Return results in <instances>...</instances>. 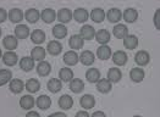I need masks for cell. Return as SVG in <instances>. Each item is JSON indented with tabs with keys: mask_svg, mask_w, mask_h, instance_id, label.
Masks as SVG:
<instances>
[{
	"mask_svg": "<svg viewBox=\"0 0 160 117\" xmlns=\"http://www.w3.org/2000/svg\"><path fill=\"white\" fill-rule=\"evenodd\" d=\"M68 44H70V48L75 50H78V49H82L83 48V44H84V40L82 39L80 34H73L70 37V40H68Z\"/></svg>",
	"mask_w": 160,
	"mask_h": 117,
	"instance_id": "6da1fadb",
	"label": "cell"
},
{
	"mask_svg": "<svg viewBox=\"0 0 160 117\" xmlns=\"http://www.w3.org/2000/svg\"><path fill=\"white\" fill-rule=\"evenodd\" d=\"M80 104L84 110H91V109H93L94 105H95V99H94L93 95L86 94V95H83V96L81 98Z\"/></svg>",
	"mask_w": 160,
	"mask_h": 117,
	"instance_id": "7a4b0ae2",
	"label": "cell"
},
{
	"mask_svg": "<svg viewBox=\"0 0 160 117\" xmlns=\"http://www.w3.org/2000/svg\"><path fill=\"white\" fill-rule=\"evenodd\" d=\"M17 44H18V40L15 36H6L5 38L2 39V45L5 46V49H8L9 51H12L13 49L17 48Z\"/></svg>",
	"mask_w": 160,
	"mask_h": 117,
	"instance_id": "3957f363",
	"label": "cell"
},
{
	"mask_svg": "<svg viewBox=\"0 0 160 117\" xmlns=\"http://www.w3.org/2000/svg\"><path fill=\"white\" fill-rule=\"evenodd\" d=\"M121 78H122V73H121V71L119 68H116V67H112V68H110L109 71H108V80L112 84V83H118V82H120Z\"/></svg>",
	"mask_w": 160,
	"mask_h": 117,
	"instance_id": "277c9868",
	"label": "cell"
},
{
	"mask_svg": "<svg viewBox=\"0 0 160 117\" xmlns=\"http://www.w3.org/2000/svg\"><path fill=\"white\" fill-rule=\"evenodd\" d=\"M80 36L82 37L83 40H91L95 36V29L92 26H89V25H84V26L81 28Z\"/></svg>",
	"mask_w": 160,
	"mask_h": 117,
	"instance_id": "5b68a950",
	"label": "cell"
},
{
	"mask_svg": "<svg viewBox=\"0 0 160 117\" xmlns=\"http://www.w3.org/2000/svg\"><path fill=\"white\" fill-rule=\"evenodd\" d=\"M95 40L98 43H100L102 45H107L110 40V33L108 32L107 29H99L98 32H95V36H94Z\"/></svg>",
	"mask_w": 160,
	"mask_h": 117,
	"instance_id": "8992f818",
	"label": "cell"
},
{
	"mask_svg": "<svg viewBox=\"0 0 160 117\" xmlns=\"http://www.w3.org/2000/svg\"><path fill=\"white\" fill-rule=\"evenodd\" d=\"M56 17H58L59 22H61V25H65L72 20V12L68 9H61V10H59Z\"/></svg>",
	"mask_w": 160,
	"mask_h": 117,
	"instance_id": "52a82bcc",
	"label": "cell"
},
{
	"mask_svg": "<svg viewBox=\"0 0 160 117\" xmlns=\"http://www.w3.org/2000/svg\"><path fill=\"white\" fill-rule=\"evenodd\" d=\"M2 61L6 66H15L18 61L17 54L13 51H6L2 55Z\"/></svg>",
	"mask_w": 160,
	"mask_h": 117,
	"instance_id": "ba28073f",
	"label": "cell"
},
{
	"mask_svg": "<svg viewBox=\"0 0 160 117\" xmlns=\"http://www.w3.org/2000/svg\"><path fill=\"white\" fill-rule=\"evenodd\" d=\"M72 17H73L78 23H83V22H86V21L88 20L89 15H88V11L84 10L83 7H78V9L75 10V12L72 13Z\"/></svg>",
	"mask_w": 160,
	"mask_h": 117,
	"instance_id": "9c48e42d",
	"label": "cell"
},
{
	"mask_svg": "<svg viewBox=\"0 0 160 117\" xmlns=\"http://www.w3.org/2000/svg\"><path fill=\"white\" fill-rule=\"evenodd\" d=\"M122 17L127 23H133L134 21L138 18V12H137V10H134L133 7H128L123 11Z\"/></svg>",
	"mask_w": 160,
	"mask_h": 117,
	"instance_id": "30bf717a",
	"label": "cell"
},
{
	"mask_svg": "<svg viewBox=\"0 0 160 117\" xmlns=\"http://www.w3.org/2000/svg\"><path fill=\"white\" fill-rule=\"evenodd\" d=\"M47 49H48V52H49L50 55L56 56V55H59L60 52L62 51V45H61V43L58 41V40H52V41L48 43Z\"/></svg>",
	"mask_w": 160,
	"mask_h": 117,
	"instance_id": "8fae6325",
	"label": "cell"
},
{
	"mask_svg": "<svg viewBox=\"0 0 160 117\" xmlns=\"http://www.w3.org/2000/svg\"><path fill=\"white\" fill-rule=\"evenodd\" d=\"M78 60L80 59H78L77 52L73 51V50H70V51L65 52V55H64V62L67 66H75L78 62Z\"/></svg>",
	"mask_w": 160,
	"mask_h": 117,
	"instance_id": "7c38bea8",
	"label": "cell"
},
{
	"mask_svg": "<svg viewBox=\"0 0 160 117\" xmlns=\"http://www.w3.org/2000/svg\"><path fill=\"white\" fill-rule=\"evenodd\" d=\"M149 60H150V56H149V54H148L147 51H144V50L138 51L136 54V56H134L136 64L139 66H146L148 62H149Z\"/></svg>",
	"mask_w": 160,
	"mask_h": 117,
	"instance_id": "4fadbf2b",
	"label": "cell"
},
{
	"mask_svg": "<svg viewBox=\"0 0 160 117\" xmlns=\"http://www.w3.org/2000/svg\"><path fill=\"white\" fill-rule=\"evenodd\" d=\"M105 16H107L108 20H109L111 23H118L121 18H122V12H121L119 9L112 7V9H110V10L108 11V13Z\"/></svg>",
	"mask_w": 160,
	"mask_h": 117,
	"instance_id": "5bb4252c",
	"label": "cell"
},
{
	"mask_svg": "<svg viewBox=\"0 0 160 117\" xmlns=\"http://www.w3.org/2000/svg\"><path fill=\"white\" fill-rule=\"evenodd\" d=\"M123 45H125L126 49L133 50V49L137 48V45H138V38L134 34H128L127 37L123 38Z\"/></svg>",
	"mask_w": 160,
	"mask_h": 117,
	"instance_id": "9a60e30c",
	"label": "cell"
},
{
	"mask_svg": "<svg viewBox=\"0 0 160 117\" xmlns=\"http://www.w3.org/2000/svg\"><path fill=\"white\" fill-rule=\"evenodd\" d=\"M112 61L114 64L118 66H123L127 62V55L126 52L122 50H118L116 52L112 54Z\"/></svg>",
	"mask_w": 160,
	"mask_h": 117,
	"instance_id": "2e32d148",
	"label": "cell"
},
{
	"mask_svg": "<svg viewBox=\"0 0 160 117\" xmlns=\"http://www.w3.org/2000/svg\"><path fill=\"white\" fill-rule=\"evenodd\" d=\"M112 33H114V36L116 38L123 39L125 37L128 36V28L125 26V25H122V23H119V25H116V26L114 27Z\"/></svg>",
	"mask_w": 160,
	"mask_h": 117,
	"instance_id": "e0dca14e",
	"label": "cell"
},
{
	"mask_svg": "<svg viewBox=\"0 0 160 117\" xmlns=\"http://www.w3.org/2000/svg\"><path fill=\"white\" fill-rule=\"evenodd\" d=\"M40 18L45 22V23H52L56 18V12L53 9H44L40 13Z\"/></svg>",
	"mask_w": 160,
	"mask_h": 117,
	"instance_id": "ac0fdd59",
	"label": "cell"
},
{
	"mask_svg": "<svg viewBox=\"0 0 160 117\" xmlns=\"http://www.w3.org/2000/svg\"><path fill=\"white\" fill-rule=\"evenodd\" d=\"M78 59H80V61L83 64V65L89 66V65H93L94 60H95V56H94V54L92 51L86 50V51H83L82 54H81Z\"/></svg>",
	"mask_w": 160,
	"mask_h": 117,
	"instance_id": "d6986e66",
	"label": "cell"
},
{
	"mask_svg": "<svg viewBox=\"0 0 160 117\" xmlns=\"http://www.w3.org/2000/svg\"><path fill=\"white\" fill-rule=\"evenodd\" d=\"M29 36V28L26 25H18L15 28V37L17 39H26Z\"/></svg>",
	"mask_w": 160,
	"mask_h": 117,
	"instance_id": "ffe728a7",
	"label": "cell"
},
{
	"mask_svg": "<svg viewBox=\"0 0 160 117\" xmlns=\"http://www.w3.org/2000/svg\"><path fill=\"white\" fill-rule=\"evenodd\" d=\"M111 88H112V85H111V83L108 80L107 78H102V79H99L97 82V89L100 93H103V94L109 93L111 90Z\"/></svg>",
	"mask_w": 160,
	"mask_h": 117,
	"instance_id": "44dd1931",
	"label": "cell"
},
{
	"mask_svg": "<svg viewBox=\"0 0 160 117\" xmlns=\"http://www.w3.org/2000/svg\"><path fill=\"white\" fill-rule=\"evenodd\" d=\"M31 57L34 60V61H44L45 59V49H43L42 46H36L32 49V52H31Z\"/></svg>",
	"mask_w": 160,
	"mask_h": 117,
	"instance_id": "7402d4cb",
	"label": "cell"
},
{
	"mask_svg": "<svg viewBox=\"0 0 160 117\" xmlns=\"http://www.w3.org/2000/svg\"><path fill=\"white\" fill-rule=\"evenodd\" d=\"M52 72V66L49 62H47V61H40L38 66H37V73L42 76V77H45V76H48L49 73Z\"/></svg>",
	"mask_w": 160,
	"mask_h": 117,
	"instance_id": "603a6c76",
	"label": "cell"
},
{
	"mask_svg": "<svg viewBox=\"0 0 160 117\" xmlns=\"http://www.w3.org/2000/svg\"><path fill=\"white\" fill-rule=\"evenodd\" d=\"M20 67L22 68V71L29 72L34 67V60L32 57H29V56H25V57H22L20 60Z\"/></svg>",
	"mask_w": 160,
	"mask_h": 117,
	"instance_id": "cb8c5ba5",
	"label": "cell"
},
{
	"mask_svg": "<svg viewBox=\"0 0 160 117\" xmlns=\"http://www.w3.org/2000/svg\"><path fill=\"white\" fill-rule=\"evenodd\" d=\"M86 78L89 83H97L100 79V72L98 68H88V71L86 72Z\"/></svg>",
	"mask_w": 160,
	"mask_h": 117,
	"instance_id": "d4e9b609",
	"label": "cell"
},
{
	"mask_svg": "<svg viewBox=\"0 0 160 117\" xmlns=\"http://www.w3.org/2000/svg\"><path fill=\"white\" fill-rule=\"evenodd\" d=\"M59 106H60L62 110H70V109H72V106H73V99H72L70 95L64 94V95L59 99Z\"/></svg>",
	"mask_w": 160,
	"mask_h": 117,
	"instance_id": "484cf974",
	"label": "cell"
},
{
	"mask_svg": "<svg viewBox=\"0 0 160 117\" xmlns=\"http://www.w3.org/2000/svg\"><path fill=\"white\" fill-rule=\"evenodd\" d=\"M89 16H91L92 21L97 22V23H100V22H103L104 18H105V12H104L103 9H100V7H95V9L92 10V12H91Z\"/></svg>",
	"mask_w": 160,
	"mask_h": 117,
	"instance_id": "4316f807",
	"label": "cell"
},
{
	"mask_svg": "<svg viewBox=\"0 0 160 117\" xmlns=\"http://www.w3.org/2000/svg\"><path fill=\"white\" fill-rule=\"evenodd\" d=\"M36 104H37V106L39 107L40 110H47L52 105V99L48 95H40V96L37 98Z\"/></svg>",
	"mask_w": 160,
	"mask_h": 117,
	"instance_id": "83f0119b",
	"label": "cell"
},
{
	"mask_svg": "<svg viewBox=\"0 0 160 117\" xmlns=\"http://www.w3.org/2000/svg\"><path fill=\"white\" fill-rule=\"evenodd\" d=\"M8 16H9L10 21L13 22V23H18V22H21V21L23 20V17H25V15H23V12H22V10H20V9H12V10H10V12L8 13Z\"/></svg>",
	"mask_w": 160,
	"mask_h": 117,
	"instance_id": "f1b7e54d",
	"label": "cell"
},
{
	"mask_svg": "<svg viewBox=\"0 0 160 117\" xmlns=\"http://www.w3.org/2000/svg\"><path fill=\"white\" fill-rule=\"evenodd\" d=\"M144 71L142 70V68H139V67H136V68H132L131 70V72H130V78L136 82V83H139V82H142L143 79H144Z\"/></svg>",
	"mask_w": 160,
	"mask_h": 117,
	"instance_id": "f546056e",
	"label": "cell"
},
{
	"mask_svg": "<svg viewBox=\"0 0 160 117\" xmlns=\"http://www.w3.org/2000/svg\"><path fill=\"white\" fill-rule=\"evenodd\" d=\"M111 55H112L111 54V48L108 46V45H102L97 50V56L100 60H108V59H110Z\"/></svg>",
	"mask_w": 160,
	"mask_h": 117,
	"instance_id": "4dcf8cb0",
	"label": "cell"
},
{
	"mask_svg": "<svg viewBox=\"0 0 160 117\" xmlns=\"http://www.w3.org/2000/svg\"><path fill=\"white\" fill-rule=\"evenodd\" d=\"M34 104H36V101L32 95H23L20 100V105L23 110H31L34 106Z\"/></svg>",
	"mask_w": 160,
	"mask_h": 117,
	"instance_id": "1f68e13d",
	"label": "cell"
},
{
	"mask_svg": "<svg viewBox=\"0 0 160 117\" xmlns=\"http://www.w3.org/2000/svg\"><path fill=\"white\" fill-rule=\"evenodd\" d=\"M47 87H48V89L52 91V93H58V91H60L62 89V83L58 78H52L47 83Z\"/></svg>",
	"mask_w": 160,
	"mask_h": 117,
	"instance_id": "d6a6232c",
	"label": "cell"
},
{
	"mask_svg": "<svg viewBox=\"0 0 160 117\" xmlns=\"http://www.w3.org/2000/svg\"><path fill=\"white\" fill-rule=\"evenodd\" d=\"M53 36L58 39H62L67 36V28L64 25L59 23V25H55L53 28Z\"/></svg>",
	"mask_w": 160,
	"mask_h": 117,
	"instance_id": "836d02e7",
	"label": "cell"
},
{
	"mask_svg": "<svg viewBox=\"0 0 160 117\" xmlns=\"http://www.w3.org/2000/svg\"><path fill=\"white\" fill-rule=\"evenodd\" d=\"M31 40L34 44H38L39 45L42 43H44V40H45V33L42 29H36V31H33L31 33Z\"/></svg>",
	"mask_w": 160,
	"mask_h": 117,
	"instance_id": "e575fe53",
	"label": "cell"
},
{
	"mask_svg": "<svg viewBox=\"0 0 160 117\" xmlns=\"http://www.w3.org/2000/svg\"><path fill=\"white\" fill-rule=\"evenodd\" d=\"M59 77H60V79H61L62 82L68 83V82H71V80L73 79V71H72L71 68H68V67H64V68L60 70Z\"/></svg>",
	"mask_w": 160,
	"mask_h": 117,
	"instance_id": "d590c367",
	"label": "cell"
},
{
	"mask_svg": "<svg viewBox=\"0 0 160 117\" xmlns=\"http://www.w3.org/2000/svg\"><path fill=\"white\" fill-rule=\"evenodd\" d=\"M39 17H40L39 11L36 10V9H29L25 13V18H26L27 22H29V23H36L39 20Z\"/></svg>",
	"mask_w": 160,
	"mask_h": 117,
	"instance_id": "8d00e7d4",
	"label": "cell"
},
{
	"mask_svg": "<svg viewBox=\"0 0 160 117\" xmlns=\"http://www.w3.org/2000/svg\"><path fill=\"white\" fill-rule=\"evenodd\" d=\"M25 88H26L29 93H37V91L40 89L39 80H37V79H34V78L28 79L26 82V84H25Z\"/></svg>",
	"mask_w": 160,
	"mask_h": 117,
	"instance_id": "74e56055",
	"label": "cell"
},
{
	"mask_svg": "<svg viewBox=\"0 0 160 117\" xmlns=\"http://www.w3.org/2000/svg\"><path fill=\"white\" fill-rule=\"evenodd\" d=\"M25 88V83L21 79H12L10 82V90L12 91L13 94H20Z\"/></svg>",
	"mask_w": 160,
	"mask_h": 117,
	"instance_id": "f35d334b",
	"label": "cell"
},
{
	"mask_svg": "<svg viewBox=\"0 0 160 117\" xmlns=\"http://www.w3.org/2000/svg\"><path fill=\"white\" fill-rule=\"evenodd\" d=\"M70 89H71V91H73V93H76V94L81 93V91L84 89V83H83V80H81L78 78L72 79V80L70 82Z\"/></svg>",
	"mask_w": 160,
	"mask_h": 117,
	"instance_id": "ab89813d",
	"label": "cell"
},
{
	"mask_svg": "<svg viewBox=\"0 0 160 117\" xmlns=\"http://www.w3.org/2000/svg\"><path fill=\"white\" fill-rule=\"evenodd\" d=\"M12 78V72L10 70H0V87L9 83Z\"/></svg>",
	"mask_w": 160,
	"mask_h": 117,
	"instance_id": "60d3db41",
	"label": "cell"
},
{
	"mask_svg": "<svg viewBox=\"0 0 160 117\" xmlns=\"http://www.w3.org/2000/svg\"><path fill=\"white\" fill-rule=\"evenodd\" d=\"M6 18H8V12L5 11V9L0 7V23L5 22V21H6Z\"/></svg>",
	"mask_w": 160,
	"mask_h": 117,
	"instance_id": "b9f144b4",
	"label": "cell"
},
{
	"mask_svg": "<svg viewBox=\"0 0 160 117\" xmlns=\"http://www.w3.org/2000/svg\"><path fill=\"white\" fill-rule=\"evenodd\" d=\"M159 16H160V10L158 9V10H157V12H155V15H154V25H155V27H157V29H158V31L160 29Z\"/></svg>",
	"mask_w": 160,
	"mask_h": 117,
	"instance_id": "7bdbcfd3",
	"label": "cell"
},
{
	"mask_svg": "<svg viewBox=\"0 0 160 117\" xmlns=\"http://www.w3.org/2000/svg\"><path fill=\"white\" fill-rule=\"evenodd\" d=\"M75 117H91V116L88 115V112H87V111H78Z\"/></svg>",
	"mask_w": 160,
	"mask_h": 117,
	"instance_id": "ee69618b",
	"label": "cell"
},
{
	"mask_svg": "<svg viewBox=\"0 0 160 117\" xmlns=\"http://www.w3.org/2000/svg\"><path fill=\"white\" fill-rule=\"evenodd\" d=\"M91 117H107V116H105V114L103 111H95Z\"/></svg>",
	"mask_w": 160,
	"mask_h": 117,
	"instance_id": "f6af8a7d",
	"label": "cell"
},
{
	"mask_svg": "<svg viewBox=\"0 0 160 117\" xmlns=\"http://www.w3.org/2000/svg\"><path fill=\"white\" fill-rule=\"evenodd\" d=\"M48 117H67L64 112H55V114H52V115H49Z\"/></svg>",
	"mask_w": 160,
	"mask_h": 117,
	"instance_id": "bcb514c9",
	"label": "cell"
},
{
	"mask_svg": "<svg viewBox=\"0 0 160 117\" xmlns=\"http://www.w3.org/2000/svg\"><path fill=\"white\" fill-rule=\"evenodd\" d=\"M26 117H40V116H39V114L36 112V111H29L26 115Z\"/></svg>",
	"mask_w": 160,
	"mask_h": 117,
	"instance_id": "7dc6e473",
	"label": "cell"
},
{
	"mask_svg": "<svg viewBox=\"0 0 160 117\" xmlns=\"http://www.w3.org/2000/svg\"><path fill=\"white\" fill-rule=\"evenodd\" d=\"M1 55H2V52H1V49H0V57H1Z\"/></svg>",
	"mask_w": 160,
	"mask_h": 117,
	"instance_id": "c3c4849f",
	"label": "cell"
},
{
	"mask_svg": "<svg viewBox=\"0 0 160 117\" xmlns=\"http://www.w3.org/2000/svg\"><path fill=\"white\" fill-rule=\"evenodd\" d=\"M0 36H1V28H0Z\"/></svg>",
	"mask_w": 160,
	"mask_h": 117,
	"instance_id": "681fc988",
	"label": "cell"
},
{
	"mask_svg": "<svg viewBox=\"0 0 160 117\" xmlns=\"http://www.w3.org/2000/svg\"><path fill=\"white\" fill-rule=\"evenodd\" d=\"M133 117H142V116H133Z\"/></svg>",
	"mask_w": 160,
	"mask_h": 117,
	"instance_id": "f907efd6",
	"label": "cell"
}]
</instances>
